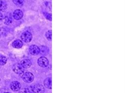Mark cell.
Segmentation results:
<instances>
[{
    "instance_id": "obj_18",
    "label": "cell",
    "mask_w": 125,
    "mask_h": 93,
    "mask_svg": "<svg viewBox=\"0 0 125 93\" xmlns=\"http://www.w3.org/2000/svg\"><path fill=\"white\" fill-rule=\"evenodd\" d=\"M19 93H31V91L28 89L26 88H23L19 90Z\"/></svg>"
},
{
    "instance_id": "obj_1",
    "label": "cell",
    "mask_w": 125,
    "mask_h": 93,
    "mask_svg": "<svg viewBox=\"0 0 125 93\" xmlns=\"http://www.w3.org/2000/svg\"><path fill=\"white\" fill-rule=\"evenodd\" d=\"M23 80L26 83H31L34 79V76L33 74L29 72H26L21 75Z\"/></svg>"
},
{
    "instance_id": "obj_21",
    "label": "cell",
    "mask_w": 125,
    "mask_h": 93,
    "mask_svg": "<svg viewBox=\"0 0 125 93\" xmlns=\"http://www.w3.org/2000/svg\"><path fill=\"white\" fill-rule=\"evenodd\" d=\"M4 93H10V92H4Z\"/></svg>"
},
{
    "instance_id": "obj_4",
    "label": "cell",
    "mask_w": 125,
    "mask_h": 93,
    "mask_svg": "<svg viewBox=\"0 0 125 93\" xmlns=\"http://www.w3.org/2000/svg\"><path fill=\"white\" fill-rule=\"evenodd\" d=\"M13 70L15 73L20 75H21V76L23 74V72H24L23 68L22 67V66L21 65V64L18 63H15L13 65Z\"/></svg>"
},
{
    "instance_id": "obj_5",
    "label": "cell",
    "mask_w": 125,
    "mask_h": 93,
    "mask_svg": "<svg viewBox=\"0 0 125 93\" xmlns=\"http://www.w3.org/2000/svg\"><path fill=\"white\" fill-rule=\"evenodd\" d=\"M38 63L39 65L42 67H46L48 66L49 62L48 59L44 57H41L38 60Z\"/></svg>"
},
{
    "instance_id": "obj_3",
    "label": "cell",
    "mask_w": 125,
    "mask_h": 93,
    "mask_svg": "<svg viewBox=\"0 0 125 93\" xmlns=\"http://www.w3.org/2000/svg\"><path fill=\"white\" fill-rule=\"evenodd\" d=\"M32 34L28 31L23 32L21 35V40L26 43H28L30 42L32 40Z\"/></svg>"
},
{
    "instance_id": "obj_22",
    "label": "cell",
    "mask_w": 125,
    "mask_h": 93,
    "mask_svg": "<svg viewBox=\"0 0 125 93\" xmlns=\"http://www.w3.org/2000/svg\"></svg>"
},
{
    "instance_id": "obj_17",
    "label": "cell",
    "mask_w": 125,
    "mask_h": 93,
    "mask_svg": "<svg viewBox=\"0 0 125 93\" xmlns=\"http://www.w3.org/2000/svg\"><path fill=\"white\" fill-rule=\"evenodd\" d=\"M13 3L18 6H21L23 2V0H12Z\"/></svg>"
},
{
    "instance_id": "obj_13",
    "label": "cell",
    "mask_w": 125,
    "mask_h": 93,
    "mask_svg": "<svg viewBox=\"0 0 125 93\" xmlns=\"http://www.w3.org/2000/svg\"><path fill=\"white\" fill-rule=\"evenodd\" d=\"M7 8L6 3L2 0H0V12L5 11Z\"/></svg>"
},
{
    "instance_id": "obj_6",
    "label": "cell",
    "mask_w": 125,
    "mask_h": 93,
    "mask_svg": "<svg viewBox=\"0 0 125 93\" xmlns=\"http://www.w3.org/2000/svg\"><path fill=\"white\" fill-rule=\"evenodd\" d=\"M29 51L31 54L33 55H37L40 52V49L37 46L32 45L30 46Z\"/></svg>"
},
{
    "instance_id": "obj_7",
    "label": "cell",
    "mask_w": 125,
    "mask_h": 93,
    "mask_svg": "<svg viewBox=\"0 0 125 93\" xmlns=\"http://www.w3.org/2000/svg\"><path fill=\"white\" fill-rule=\"evenodd\" d=\"M11 89L13 91H18L21 89V85L20 83L17 81H12L10 85Z\"/></svg>"
},
{
    "instance_id": "obj_23",
    "label": "cell",
    "mask_w": 125,
    "mask_h": 93,
    "mask_svg": "<svg viewBox=\"0 0 125 93\" xmlns=\"http://www.w3.org/2000/svg\"></svg>"
},
{
    "instance_id": "obj_12",
    "label": "cell",
    "mask_w": 125,
    "mask_h": 93,
    "mask_svg": "<svg viewBox=\"0 0 125 93\" xmlns=\"http://www.w3.org/2000/svg\"><path fill=\"white\" fill-rule=\"evenodd\" d=\"M43 84L44 86L49 89H51L52 88V83H51V78H46L43 82Z\"/></svg>"
},
{
    "instance_id": "obj_2",
    "label": "cell",
    "mask_w": 125,
    "mask_h": 93,
    "mask_svg": "<svg viewBox=\"0 0 125 93\" xmlns=\"http://www.w3.org/2000/svg\"><path fill=\"white\" fill-rule=\"evenodd\" d=\"M31 88L34 93H44L45 91L44 87L41 84H33Z\"/></svg>"
},
{
    "instance_id": "obj_15",
    "label": "cell",
    "mask_w": 125,
    "mask_h": 93,
    "mask_svg": "<svg viewBox=\"0 0 125 93\" xmlns=\"http://www.w3.org/2000/svg\"><path fill=\"white\" fill-rule=\"evenodd\" d=\"M40 51H41L42 54H43V55H47L48 52V48L45 46H42L41 48Z\"/></svg>"
},
{
    "instance_id": "obj_19",
    "label": "cell",
    "mask_w": 125,
    "mask_h": 93,
    "mask_svg": "<svg viewBox=\"0 0 125 93\" xmlns=\"http://www.w3.org/2000/svg\"><path fill=\"white\" fill-rule=\"evenodd\" d=\"M44 16L46 19H47L48 20H49L50 21H51L52 16H51V14L48 13H44Z\"/></svg>"
},
{
    "instance_id": "obj_8",
    "label": "cell",
    "mask_w": 125,
    "mask_h": 93,
    "mask_svg": "<svg viewBox=\"0 0 125 93\" xmlns=\"http://www.w3.org/2000/svg\"><path fill=\"white\" fill-rule=\"evenodd\" d=\"M23 14L21 10L20 9H16L13 12V16L14 19L16 20H20L21 19L23 16Z\"/></svg>"
},
{
    "instance_id": "obj_11",
    "label": "cell",
    "mask_w": 125,
    "mask_h": 93,
    "mask_svg": "<svg viewBox=\"0 0 125 93\" xmlns=\"http://www.w3.org/2000/svg\"><path fill=\"white\" fill-rule=\"evenodd\" d=\"M22 45H23V43L22 41L19 39L15 40L12 43V46L14 48H20L21 47V46H22Z\"/></svg>"
},
{
    "instance_id": "obj_20",
    "label": "cell",
    "mask_w": 125,
    "mask_h": 93,
    "mask_svg": "<svg viewBox=\"0 0 125 93\" xmlns=\"http://www.w3.org/2000/svg\"><path fill=\"white\" fill-rule=\"evenodd\" d=\"M3 19V15L2 14V13H1L0 12V22L2 21Z\"/></svg>"
},
{
    "instance_id": "obj_16",
    "label": "cell",
    "mask_w": 125,
    "mask_h": 93,
    "mask_svg": "<svg viewBox=\"0 0 125 93\" xmlns=\"http://www.w3.org/2000/svg\"><path fill=\"white\" fill-rule=\"evenodd\" d=\"M45 36L47 40L49 41H51V38H52V32L51 30H49L46 32Z\"/></svg>"
},
{
    "instance_id": "obj_10",
    "label": "cell",
    "mask_w": 125,
    "mask_h": 93,
    "mask_svg": "<svg viewBox=\"0 0 125 93\" xmlns=\"http://www.w3.org/2000/svg\"><path fill=\"white\" fill-rule=\"evenodd\" d=\"M4 23L6 25H9L11 23L12 21V17L11 13H7L3 18Z\"/></svg>"
},
{
    "instance_id": "obj_9",
    "label": "cell",
    "mask_w": 125,
    "mask_h": 93,
    "mask_svg": "<svg viewBox=\"0 0 125 93\" xmlns=\"http://www.w3.org/2000/svg\"><path fill=\"white\" fill-rule=\"evenodd\" d=\"M21 64L23 68H28L31 65V62L28 59H24L21 62Z\"/></svg>"
},
{
    "instance_id": "obj_14",
    "label": "cell",
    "mask_w": 125,
    "mask_h": 93,
    "mask_svg": "<svg viewBox=\"0 0 125 93\" xmlns=\"http://www.w3.org/2000/svg\"><path fill=\"white\" fill-rule=\"evenodd\" d=\"M7 62L6 57L2 55H0V65H4Z\"/></svg>"
}]
</instances>
